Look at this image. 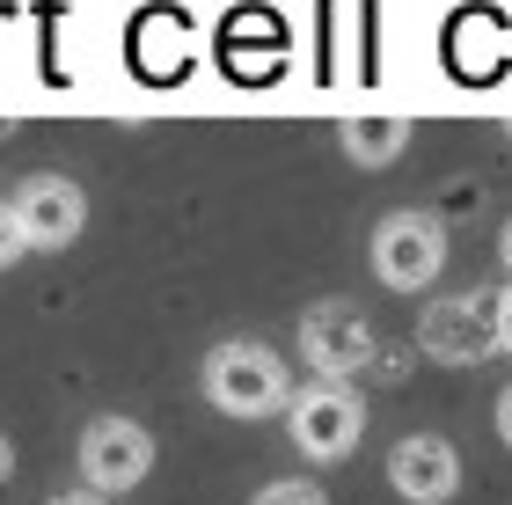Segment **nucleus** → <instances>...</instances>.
I'll list each match as a JSON object with an SVG mask.
<instances>
[{"mask_svg": "<svg viewBox=\"0 0 512 505\" xmlns=\"http://www.w3.org/2000/svg\"><path fill=\"white\" fill-rule=\"evenodd\" d=\"M52 505H110V498H96V491H66V498H52Z\"/></svg>", "mask_w": 512, "mask_h": 505, "instance_id": "15", "label": "nucleus"}, {"mask_svg": "<svg viewBox=\"0 0 512 505\" xmlns=\"http://www.w3.org/2000/svg\"><path fill=\"white\" fill-rule=\"evenodd\" d=\"M498 440L512 447V388H505V396H498Z\"/></svg>", "mask_w": 512, "mask_h": 505, "instance_id": "13", "label": "nucleus"}, {"mask_svg": "<svg viewBox=\"0 0 512 505\" xmlns=\"http://www.w3.org/2000/svg\"><path fill=\"white\" fill-rule=\"evenodd\" d=\"M81 484L96 491V498H118L132 484H147V469H154V432L139 425V418H88L81 432Z\"/></svg>", "mask_w": 512, "mask_h": 505, "instance_id": "4", "label": "nucleus"}, {"mask_svg": "<svg viewBox=\"0 0 512 505\" xmlns=\"http://www.w3.org/2000/svg\"><path fill=\"white\" fill-rule=\"evenodd\" d=\"M8 476H15V440L0 432V484H8Z\"/></svg>", "mask_w": 512, "mask_h": 505, "instance_id": "14", "label": "nucleus"}, {"mask_svg": "<svg viewBox=\"0 0 512 505\" xmlns=\"http://www.w3.org/2000/svg\"><path fill=\"white\" fill-rule=\"evenodd\" d=\"M300 352H308L315 381H352L374 366V323L352 301H315L300 315Z\"/></svg>", "mask_w": 512, "mask_h": 505, "instance_id": "5", "label": "nucleus"}, {"mask_svg": "<svg viewBox=\"0 0 512 505\" xmlns=\"http://www.w3.org/2000/svg\"><path fill=\"white\" fill-rule=\"evenodd\" d=\"M286 432L308 462H344L366 432V403L352 381H308L293 388V410H286Z\"/></svg>", "mask_w": 512, "mask_h": 505, "instance_id": "2", "label": "nucleus"}, {"mask_svg": "<svg viewBox=\"0 0 512 505\" xmlns=\"http://www.w3.org/2000/svg\"><path fill=\"white\" fill-rule=\"evenodd\" d=\"M447 264V227L432 213H388L374 227V279L388 293H425Z\"/></svg>", "mask_w": 512, "mask_h": 505, "instance_id": "3", "label": "nucleus"}, {"mask_svg": "<svg viewBox=\"0 0 512 505\" xmlns=\"http://www.w3.org/2000/svg\"><path fill=\"white\" fill-rule=\"evenodd\" d=\"M205 403L220 410V418H278V410H293V374L286 359L271 352V344H249V337H227L205 352Z\"/></svg>", "mask_w": 512, "mask_h": 505, "instance_id": "1", "label": "nucleus"}, {"mask_svg": "<svg viewBox=\"0 0 512 505\" xmlns=\"http://www.w3.org/2000/svg\"><path fill=\"white\" fill-rule=\"evenodd\" d=\"M15 227H22V242L30 249H74L81 242V227H88V198H81V183L74 176H22L15 183Z\"/></svg>", "mask_w": 512, "mask_h": 505, "instance_id": "6", "label": "nucleus"}, {"mask_svg": "<svg viewBox=\"0 0 512 505\" xmlns=\"http://www.w3.org/2000/svg\"><path fill=\"white\" fill-rule=\"evenodd\" d=\"M491 323H498V352L512 359V286H505L498 301H491Z\"/></svg>", "mask_w": 512, "mask_h": 505, "instance_id": "12", "label": "nucleus"}, {"mask_svg": "<svg viewBox=\"0 0 512 505\" xmlns=\"http://www.w3.org/2000/svg\"><path fill=\"white\" fill-rule=\"evenodd\" d=\"M417 352L439 359V366H476L483 352H498V323H491V301H439L425 308V323H417Z\"/></svg>", "mask_w": 512, "mask_h": 505, "instance_id": "7", "label": "nucleus"}, {"mask_svg": "<svg viewBox=\"0 0 512 505\" xmlns=\"http://www.w3.org/2000/svg\"><path fill=\"white\" fill-rule=\"evenodd\" d=\"M388 484H395V498H410V505H447L461 491V454H454V440H439V432H410V440H395Z\"/></svg>", "mask_w": 512, "mask_h": 505, "instance_id": "8", "label": "nucleus"}, {"mask_svg": "<svg viewBox=\"0 0 512 505\" xmlns=\"http://www.w3.org/2000/svg\"><path fill=\"white\" fill-rule=\"evenodd\" d=\"M498 257H505V271H512V220H505V242H498Z\"/></svg>", "mask_w": 512, "mask_h": 505, "instance_id": "16", "label": "nucleus"}, {"mask_svg": "<svg viewBox=\"0 0 512 505\" xmlns=\"http://www.w3.org/2000/svg\"><path fill=\"white\" fill-rule=\"evenodd\" d=\"M249 505H330V498H322V484H308V476H278V484H264Z\"/></svg>", "mask_w": 512, "mask_h": 505, "instance_id": "10", "label": "nucleus"}, {"mask_svg": "<svg viewBox=\"0 0 512 505\" xmlns=\"http://www.w3.org/2000/svg\"><path fill=\"white\" fill-rule=\"evenodd\" d=\"M337 140H344V154H352L359 169H388L395 154L410 147V118H395V110L388 118H344Z\"/></svg>", "mask_w": 512, "mask_h": 505, "instance_id": "9", "label": "nucleus"}, {"mask_svg": "<svg viewBox=\"0 0 512 505\" xmlns=\"http://www.w3.org/2000/svg\"><path fill=\"white\" fill-rule=\"evenodd\" d=\"M22 249H30V242H22V227H15V205L0 198V271H8V264L22 257Z\"/></svg>", "mask_w": 512, "mask_h": 505, "instance_id": "11", "label": "nucleus"}]
</instances>
